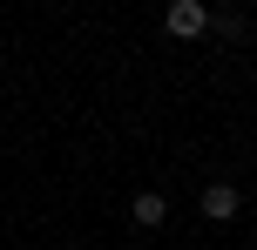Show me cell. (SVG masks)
<instances>
[{
    "mask_svg": "<svg viewBox=\"0 0 257 250\" xmlns=\"http://www.w3.org/2000/svg\"><path fill=\"white\" fill-rule=\"evenodd\" d=\"M163 27H169L176 41H190V34H203V27H210V7H203V0H176V7L163 14Z\"/></svg>",
    "mask_w": 257,
    "mask_h": 250,
    "instance_id": "6da1fadb",
    "label": "cell"
},
{
    "mask_svg": "<svg viewBox=\"0 0 257 250\" xmlns=\"http://www.w3.org/2000/svg\"><path fill=\"white\" fill-rule=\"evenodd\" d=\"M237 210H244V189L237 183H210L203 189V216L210 223H237Z\"/></svg>",
    "mask_w": 257,
    "mask_h": 250,
    "instance_id": "7a4b0ae2",
    "label": "cell"
},
{
    "mask_svg": "<svg viewBox=\"0 0 257 250\" xmlns=\"http://www.w3.org/2000/svg\"><path fill=\"white\" fill-rule=\"evenodd\" d=\"M128 216H136L142 230H163V216H169V196H156V189H142V196L128 203Z\"/></svg>",
    "mask_w": 257,
    "mask_h": 250,
    "instance_id": "3957f363",
    "label": "cell"
}]
</instances>
